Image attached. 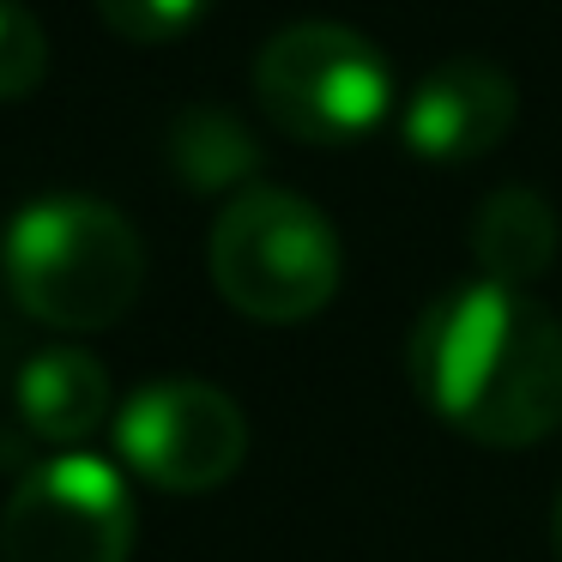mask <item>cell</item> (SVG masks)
I'll list each match as a JSON object with an SVG mask.
<instances>
[{
  "instance_id": "7c38bea8",
  "label": "cell",
  "mask_w": 562,
  "mask_h": 562,
  "mask_svg": "<svg viewBox=\"0 0 562 562\" xmlns=\"http://www.w3.org/2000/svg\"><path fill=\"white\" fill-rule=\"evenodd\" d=\"M98 13L115 37L158 49V43H182L212 13V0H98Z\"/></svg>"
},
{
  "instance_id": "8992f818",
  "label": "cell",
  "mask_w": 562,
  "mask_h": 562,
  "mask_svg": "<svg viewBox=\"0 0 562 562\" xmlns=\"http://www.w3.org/2000/svg\"><path fill=\"white\" fill-rule=\"evenodd\" d=\"M134 496L115 460L91 448L49 453L19 477L0 514V562H127Z\"/></svg>"
},
{
  "instance_id": "ba28073f",
  "label": "cell",
  "mask_w": 562,
  "mask_h": 562,
  "mask_svg": "<svg viewBox=\"0 0 562 562\" xmlns=\"http://www.w3.org/2000/svg\"><path fill=\"white\" fill-rule=\"evenodd\" d=\"M13 412L43 448L74 453L103 424H115L110 369L79 345H43L37 357H25V369L13 381Z\"/></svg>"
},
{
  "instance_id": "52a82bcc",
  "label": "cell",
  "mask_w": 562,
  "mask_h": 562,
  "mask_svg": "<svg viewBox=\"0 0 562 562\" xmlns=\"http://www.w3.org/2000/svg\"><path fill=\"white\" fill-rule=\"evenodd\" d=\"M514 115L520 86L496 61L460 55L412 86V98L400 103V139L424 164H477L514 134Z\"/></svg>"
},
{
  "instance_id": "30bf717a",
  "label": "cell",
  "mask_w": 562,
  "mask_h": 562,
  "mask_svg": "<svg viewBox=\"0 0 562 562\" xmlns=\"http://www.w3.org/2000/svg\"><path fill=\"white\" fill-rule=\"evenodd\" d=\"M170 164L194 194H224V188L243 194V182L260 170V146L236 115L194 103V110H182L170 127Z\"/></svg>"
},
{
  "instance_id": "5b68a950",
  "label": "cell",
  "mask_w": 562,
  "mask_h": 562,
  "mask_svg": "<svg viewBox=\"0 0 562 562\" xmlns=\"http://www.w3.org/2000/svg\"><path fill=\"white\" fill-rule=\"evenodd\" d=\"M110 441L134 477L164 496H206L248 460V417L212 381H146L115 405Z\"/></svg>"
},
{
  "instance_id": "277c9868",
  "label": "cell",
  "mask_w": 562,
  "mask_h": 562,
  "mask_svg": "<svg viewBox=\"0 0 562 562\" xmlns=\"http://www.w3.org/2000/svg\"><path fill=\"white\" fill-rule=\"evenodd\" d=\"M255 98L303 146H357L393 115V67L363 31L303 19L255 55Z\"/></svg>"
},
{
  "instance_id": "6da1fadb",
  "label": "cell",
  "mask_w": 562,
  "mask_h": 562,
  "mask_svg": "<svg viewBox=\"0 0 562 562\" xmlns=\"http://www.w3.org/2000/svg\"><path fill=\"white\" fill-rule=\"evenodd\" d=\"M417 400L484 448H538L562 429V321L532 291L465 279L417 315Z\"/></svg>"
},
{
  "instance_id": "7a4b0ae2",
  "label": "cell",
  "mask_w": 562,
  "mask_h": 562,
  "mask_svg": "<svg viewBox=\"0 0 562 562\" xmlns=\"http://www.w3.org/2000/svg\"><path fill=\"white\" fill-rule=\"evenodd\" d=\"M0 267L31 321L61 333H103L139 303L146 243L110 200L43 194L7 224Z\"/></svg>"
},
{
  "instance_id": "5bb4252c",
  "label": "cell",
  "mask_w": 562,
  "mask_h": 562,
  "mask_svg": "<svg viewBox=\"0 0 562 562\" xmlns=\"http://www.w3.org/2000/svg\"><path fill=\"white\" fill-rule=\"evenodd\" d=\"M0 236H7V231H0Z\"/></svg>"
},
{
  "instance_id": "3957f363",
  "label": "cell",
  "mask_w": 562,
  "mask_h": 562,
  "mask_svg": "<svg viewBox=\"0 0 562 562\" xmlns=\"http://www.w3.org/2000/svg\"><path fill=\"white\" fill-rule=\"evenodd\" d=\"M206 272L236 315L296 327L333 303L345 255L321 206H308L291 188L255 182L224 200V212L212 218Z\"/></svg>"
},
{
  "instance_id": "9c48e42d",
  "label": "cell",
  "mask_w": 562,
  "mask_h": 562,
  "mask_svg": "<svg viewBox=\"0 0 562 562\" xmlns=\"http://www.w3.org/2000/svg\"><path fill=\"white\" fill-rule=\"evenodd\" d=\"M557 243H562V224L550 212V200L532 194V188H496L472 212V260H477V279L490 284L526 291L532 279L550 272Z\"/></svg>"
},
{
  "instance_id": "8fae6325",
  "label": "cell",
  "mask_w": 562,
  "mask_h": 562,
  "mask_svg": "<svg viewBox=\"0 0 562 562\" xmlns=\"http://www.w3.org/2000/svg\"><path fill=\"white\" fill-rule=\"evenodd\" d=\"M49 79V37L43 19L19 0H0V103H19Z\"/></svg>"
},
{
  "instance_id": "4fadbf2b",
  "label": "cell",
  "mask_w": 562,
  "mask_h": 562,
  "mask_svg": "<svg viewBox=\"0 0 562 562\" xmlns=\"http://www.w3.org/2000/svg\"><path fill=\"white\" fill-rule=\"evenodd\" d=\"M550 550H557V562H562V490H557V508H550Z\"/></svg>"
}]
</instances>
